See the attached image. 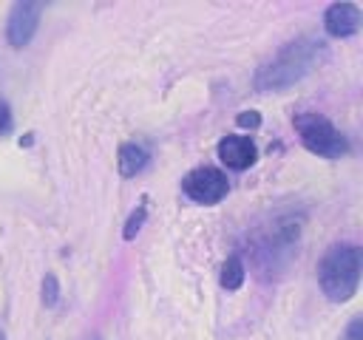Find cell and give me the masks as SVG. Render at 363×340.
Segmentation results:
<instances>
[{
  "label": "cell",
  "instance_id": "6da1fadb",
  "mask_svg": "<svg viewBox=\"0 0 363 340\" xmlns=\"http://www.w3.org/2000/svg\"><path fill=\"white\" fill-rule=\"evenodd\" d=\"M320 60H323V42L318 37H298V40L286 42L269 62H264L255 71L252 85L261 94L284 91V88L301 82L306 74H312Z\"/></svg>",
  "mask_w": 363,
  "mask_h": 340
},
{
  "label": "cell",
  "instance_id": "7a4b0ae2",
  "mask_svg": "<svg viewBox=\"0 0 363 340\" xmlns=\"http://www.w3.org/2000/svg\"><path fill=\"white\" fill-rule=\"evenodd\" d=\"M318 283L332 303H346L360 283V249L354 244H335L318 264Z\"/></svg>",
  "mask_w": 363,
  "mask_h": 340
},
{
  "label": "cell",
  "instance_id": "3957f363",
  "mask_svg": "<svg viewBox=\"0 0 363 340\" xmlns=\"http://www.w3.org/2000/svg\"><path fill=\"white\" fill-rule=\"evenodd\" d=\"M295 130L303 142V147L315 156L323 159H340L349 150L346 136L320 113H298L295 116Z\"/></svg>",
  "mask_w": 363,
  "mask_h": 340
},
{
  "label": "cell",
  "instance_id": "277c9868",
  "mask_svg": "<svg viewBox=\"0 0 363 340\" xmlns=\"http://www.w3.org/2000/svg\"><path fill=\"white\" fill-rule=\"evenodd\" d=\"M182 190L196 204H216V201H221L227 196L230 184H227V176L221 170H216V167H196V170H190L184 176Z\"/></svg>",
  "mask_w": 363,
  "mask_h": 340
},
{
  "label": "cell",
  "instance_id": "5b68a950",
  "mask_svg": "<svg viewBox=\"0 0 363 340\" xmlns=\"http://www.w3.org/2000/svg\"><path fill=\"white\" fill-rule=\"evenodd\" d=\"M40 14H43V3H34V0L14 3L11 11H9V26H6L9 45H14V48L28 45L37 26H40Z\"/></svg>",
  "mask_w": 363,
  "mask_h": 340
},
{
  "label": "cell",
  "instance_id": "8992f818",
  "mask_svg": "<svg viewBox=\"0 0 363 340\" xmlns=\"http://www.w3.org/2000/svg\"><path fill=\"white\" fill-rule=\"evenodd\" d=\"M323 28L329 37H352L360 28V8L354 3H332L323 14Z\"/></svg>",
  "mask_w": 363,
  "mask_h": 340
},
{
  "label": "cell",
  "instance_id": "52a82bcc",
  "mask_svg": "<svg viewBox=\"0 0 363 340\" xmlns=\"http://www.w3.org/2000/svg\"><path fill=\"white\" fill-rule=\"evenodd\" d=\"M218 159L233 170H247L258 159V150L247 136H224L218 142Z\"/></svg>",
  "mask_w": 363,
  "mask_h": 340
},
{
  "label": "cell",
  "instance_id": "ba28073f",
  "mask_svg": "<svg viewBox=\"0 0 363 340\" xmlns=\"http://www.w3.org/2000/svg\"><path fill=\"white\" fill-rule=\"evenodd\" d=\"M116 164H119V173H122L125 178H130V176H136V173L145 170V164H147V153H145V147H139L136 142H125V144L119 147V159H116Z\"/></svg>",
  "mask_w": 363,
  "mask_h": 340
},
{
  "label": "cell",
  "instance_id": "9c48e42d",
  "mask_svg": "<svg viewBox=\"0 0 363 340\" xmlns=\"http://www.w3.org/2000/svg\"><path fill=\"white\" fill-rule=\"evenodd\" d=\"M244 283V264L238 255H230L221 266V286L224 289H238Z\"/></svg>",
  "mask_w": 363,
  "mask_h": 340
},
{
  "label": "cell",
  "instance_id": "30bf717a",
  "mask_svg": "<svg viewBox=\"0 0 363 340\" xmlns=\"http://www.w3.org/2000/svg\"><path fill=\"white\" fill-rule=\"evenodd\" d=\"M145 218H147V201L142 198V201H139V207H136V210L130 212V218L125 221V230H122V238H125V241H133V238H136V232L142 230V224H145Z\"/></svg>",
  "mask_w": 363,
  "mask_h": 340
},
{
  "label": "cell",
  "instance_id": "8fae6325",
  "mask_svg": "<svg viewBox=\"0 0 363 340\" xmlns=\"http://www.w3.org/2000/svg\"><path fill=\"white\" fill-rule=\"evenodd\" d=\"M57 298H60V280H57L54 272H45V278H43V303L54 306Z\"/></svg>",
  "mask_w": 363,
  "mask_h": 340
},
{
  "label": "cell",
  "instance_id": "7c38bea8",
  "mask_svg": "<svg viewBox=\"0 0 363 340\" xmlns=\"http://www.w3.org/2000/svg\"><path fill=\"white\" fill-rule=\"evenodd\" d=\"M235 125H238V128H250V130H255V128L261 125V113H255V110H241V113L235 116Z\"/></svg>",
  "mask_w": 363,
  "mask_h": 340
},
{
  "label": "cell",
  "instance_id": "4fadbf2b",
  "mask_svg": "<svg viewBox=\"0 0 363 340\" xmlns=\"http://www.w3.org/2000/svg\"><path fill=\"white\" fill-rule=\"evenodd\" d=\"M11 130V108L6 99H0V133H9Z\"/></svg>",
  "mask_w": 363,
  "mask_h": 340
},
{
  "label": "cell",
  "instance_id": "5bb4252c",
  "mask_svg": "<svg viewBox=\"0 0 363 340\" xmlns=\"http://www.w3.org/2000/svg\"><path fill=\"white\" fill-rule=\"evenodd\" d=\"M346 340H363V317H354L346 329Z\"/></svg>",
  "mask_w": 363,
  "mask_h": 340
},
{
  "label": "cell",
  "instance_id": "9a60e30c",
  "mask_svg": "<svg viewBox=\"0 0 363 340\" xmlns=\"http://www.w3.org/2000/svg\"><path fill=\"white\" fill-rule=\"evenodd\" d=\"M34 139H31V133H26V136H20V147H28Z\"/></svg>",
  "mask_w": 363,
  "mask_h": 340
},
{
  "label": "cell",
  "instance_id": "2e32d148",
  "mask_svg": "<svg viewBox=\"0 0 363 340\" xmlns=\"http://www.w3.org/2000/svg\"><path fill=\"white\" fill-rule=\"evenodd\" d=\"M0 340H6V334H3V332H0Z\"/></svg>",
  "mask_w": 363,
  "mask_h": 340
}]
</instances>
